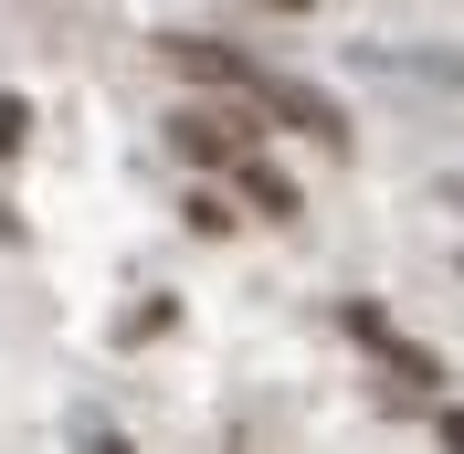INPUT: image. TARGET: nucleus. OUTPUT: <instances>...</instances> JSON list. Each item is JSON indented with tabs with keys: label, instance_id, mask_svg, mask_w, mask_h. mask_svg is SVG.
<instances>
[{
	"label": "nucleus",
	"instance_id": "f257e3e1",
	"mask_svg": "<svg viewBox=\"0 0 464 454\" xmlns=\"http://www.w3.org/2000/svg\"><path fill=\"white\" fill-rule=\"evenodd\" d=\"M243 116H254V127L275 116V127H306L317 148H348V106L327 85H306V74H285V64H264V54H254V74H243Z\"/></svg>",
	"mask_w": 464,
	"mask_h": 454
},
{
	"label": "nucleus",
	"instance_id": "f03ea898",
	"mask_svg": "<svg viewBox=\"0 0 464 454\" xmlns=\"http://www.w3.org/2000/svg\"><path fill=\"white\" fill-rule=\"evenodd\" d=\"M338 328H348L359 349H380V370H391L401 391H443V360H433L422 339H401V328H391V317H380L370 296H348V307H338Z\"/></svg>",
	"mask_w": 464,
	"mask_h": 454
},
{
	"label": "nucleus",
	"instance_id": "7ed1b4c3",
	"mask_svg": "<svg viewBox=\"0 0 464 454\" xmlns=\"http://www.w3.org/2000/svg\"><path fill=\"white\" fill-rule=\"evenodd\" d=\"M169 148L190 159V170H232V159L254 148V116L243 106H179L169 116Z\"/></svg>",
	"mask_w": 464,
	"mask_h": 454
},
{
	"label": "nucleus",
	"instance_id": "20e7f679",
	"mask_svg": "<svg viewBox=\"0 0 464 454\" xmlns=\"http://www.w3.org/2000/svg\"><path fill=\"white\" fill-rule=\"evenodd\" d=\"M159 54H169L190 85H222L232 106H243V74H254V54H243V43H222V32H169Z\"/></svg>",
	"mask_w": 464,
	"mask_h": 454
},
{
	"label": "nucleus",
	"instance_id": "39448f33",
	"mask_svg": "<svg viewBox=\"0 0 464 454\" xmlns=\"http://www.w3.org/2000/svg\"><path fill=\"white\" fill-rule=\"evenodd\" d=\"M232 180H243V201H254L264 222H295V212H306V191H295V170H275L264 148H243V159H232Z\"/></svg>",
	"mask_w": 464,
	"mask_h": 454
},
{
	"label": "nucleus",
	"instance_id": "423d86ee",
	"mask_svg": "<svg viewBox=\"0 0 464 454\" xmlns=\"http://www.w3.org/2000/svg\"><path fill=\"white\" fill-rule=\"evenodd\" d=\"M169 317H179V296H138V307L116 317V349H148V339H169Z\"/></svg>",
	"mask_w": 464,
	"mask_h": 454
},
{
	"label": "nucleus",
	"instance_id": "0eeeda50",
	"mask_svg": "<svg viewBox=\"0 0 464 454\" xmlns=\"http://www.w3.org/2000/svg\"><path fill=\"white\" fill-rule=\"evenodd\" d=\"M179 212H190V232H232V222H243V212H232L222 191H190V201H179Z\"/></svg>",
	"mask_w": 464,
	"mask_h": 454
},
{
	"label": "nucleus",
	"instance_id": "6e6552de",
	"mask_svg": "<svg viewBox=\"0 0 464 454\" xmlns=\"http://www.w3.org/2000/svg\"><path fill=\"white\" fill-rule=\"evenodd\" d=\"M22 138H32V106L0 85V159H22Z\"/></svg>",
	"mask_w": 464,
	"mask_h": 454
},
{
	"label": "nucleus",
	"instance_id": "1a4fd4ad",
	"mask_svg": "<svg viewBox=\"0 0 464 454\" xmlns=\"http://www.w3.org/2000/svg\"><path fill=\"white\" fill-rule=\"evenodd\" d=\"M433 433H443V454H464V401H433Z\"/></svg>",
	"mask_w": 464,
	"mask_h": 454
}]
</instances>
